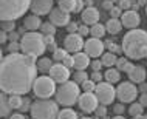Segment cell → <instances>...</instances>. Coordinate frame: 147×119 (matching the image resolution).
Returning <instances> with one entry per match:
<instances>
[{
    "instance_id": "2",
    "label": "cell",
    "mask_w": 147,
    "mask_h": 119,
    "mask_svg": "<svg viewBox=\"0 0 147 119\" xmlns=\"http://www.w3.org/2000/svg\"><path fill=\"white\" fill-rule=\"evenodd\" d=\"M122 53L130 59H144L147 57V31L144 30H130L122 37Z\"/></svg>"
},
{
    "instance_id": "19",
    "label": "cell",
    "mask_w": 147,
    "mask_h": 119,
    "mask_svg": "<svg viewBox=\"0 0 147 119\" xmlns=\"http://www.w3.org/2000/svg\"><path fill=\"white\" fill-rule=\"evenodd\" d=\"M147 77V71L142 65H135V68L129 73V81L133 84H142Z\"/></svg>"
},
{
    "instance_id": "38",
    "label": "cell",
    "mask_w": 147,
    "mask_h": 119,
    "mask_svg": "<svg viewBox=\"0 0 147 119\" xmlns=\"http://www.w3.org/2000/svg\"><path fill=\"white\" fill-rule=\"evenodd\" d=\"M118 6L121 8L122 11H129L132 8V0H119Z\"/></svg>"
},
{
    "instance_id": "17",
    "label": "cell",
    "mask_w": 147,
    "mask_h": 119,
    "mask_svg": "<svg viewBox=\"0 0 147 119\" xmlns=\"http://www.w3.org/2000/svg\"><path fill=\"white\" fill-rule=\"evenodd\" d=\"M99 17H101V14H99L98 8L94 6L85 8L81 13V20L84 22V25H90V26L96 25V23H99Z\"/></svg>"
},
{
    "instance_id": "55",
    "label": "cell",
    "mask_w": 147,
    "mask_h": 119,
    "mask_svg": "<svg viewBox=\"0 0 147 119\" xmlns=\"http://www.w3.org/2000/svg\"><path fill=\"white\" fill-rule=\"evenodd\" d=\"M17 33H9V42H17Z\"/></svg>"
},
{
    "instance_id": "3",
    "label": "cell",
    "mask_w": 147,
    "mask_h": 119,
    "mask_svg": "<svg viewBox=\"0 0 147 119\" xmlns=\"http://www.w3.org/2000/svg\"><path fill=\"white\" fill-rule=\"evenodd\" d=\"M33 0H0V19L2 22H14L23 17V14L31 9Z\"/></svg>"
},
{
    "instance_id": "27",
    "label": "cell",
    "mask_w": 147,
    "mask_h": 119,
    "mask_svg": "<svg viewBox=\"0 0 147 119\" xmlns=\"http://www.w3.org/2000/svg\"><path fill=\"white\" fill-rule=\"evenodd\" d=\"M76 0H57V5L59 8H62L63 11L67 13H76Z\"/></svg>"
},
{
    "instance_id": "8",
    "label": "cell",
    "mask_w": 147,
    "mask_h": 119,
    "mask_svg": "<svg viewBox=\"0 0 147 119\" xmlns=\"http://www.w3.org/2000/svg\"><path fill=\"white\" fill-rule=\"evenodd\" d=\"M140 96V90L136 88V85L133 82H121L116 87V97L119 99V102L122 104H132L136 101V97Z\"/></svg>"
},
{
    "instance_id": "29",
    "label": "cell",
    "mask_w": 147,
    "mask_h": 119,
    "mask_svg": "<svg viewBox=\"0 0 147 119\" xmlns=\"http://www.w3.org/2000/svg\"><path fill=\"white\" fill-rule=\"evenodd\" d=\"M57 119H79V116H78V113L74 112V110H71V108H63V110H61V112H59Z\"/></svg>"
},
{
    "instance_id": "28",
    "label": "cell",
    "mask_w": 147,
    "mask_h": 119,
    "mask_svg": "<svg viewBox=\"0 0 147 119\" xmlns=\"http://www.w3.org/2000/svg\"><path fill=\"white\" fill-rule=\"evenodd\" d=\"M144 113V107H142L140 102H132L130 104V107H129V114L132 118H136V116H141V114Z\"/></svg>"
},
{
    "instance_id": "47",
    "label": "cell",
    "mask_w": 147,
    "mask_h": 119,
    "mask_svg": "<svg viewBox=\"0 0 147 119\" xmlns=\"http://www.w3.org/2000/svg\"><path fill=\"white\" fill-rule=\"evenodd\" d=\"M102 8H104L105 11H112L115 8V3L112 0H104V2H102Z\"/></svg>"
},
{
    "instance_id": "21",
    "label": "cell",
    "mask_w": 147,
    "mask_h": 119,
    "mask_svg": "<svg viewBox=\"0 0 147 119\" xmlns=\"http://www.w3.org/2000/svg\"><path fill=\"white\" fill-rule=\"evenodd\" d=\"M104 79L105 82H109V84H116V82L121 81V71H119L116 67H112V68H109L104 73Z\"/></svg>"
},
{
    "instance_id": "52",
    "label": "cell",
    "mask_w": 147,
    "mask_h": 119,
    "mask_svg": "<svg viewBox=\"0 0 147 119\" xmlns=\"http://www.w3.org/2000/svg\"><path fill=\"white\" fill-rule=\"evenodd\" d=\"M8 39H9V36H8V33H6V31H2V33H0V40H2L3 45L6 43Z\"/></svg>"
},
{
    "instance_id": "41",
    "label": "cell",
    "mask_w": 147,
    "mask_h": 119,
    "mask_svg": "<svg viewBox=\"0 0 147 119\" xmlns=\"http://www.w3.org/2000/svg\"><path fill=\"white\" fill-rule=\"evenodd\" d=\"M62 63H63L65 67H68V68H74V56H73V54H68Z\"/></svg>"
},
{
    "instance_id": "31",
    "label": "cell",
    "mask_w": 147,
    "mask_h": 119,
    "mask_svg": "<svg viewBox=\"0 0 147 119\" xmlns=\"http://www.w3.org/2000/svg\"><path fill=\"white\" fill-rule=\"evenodd\" d=\"M67 56H68V51H67L65 48H57L53 53V59L56 61V63H62L63 61H65Z\"/></svg>"
},
{
    "instance_id": "36",
    "label": "cell",
    "mask_w": 147,
    "mask_h": 119,
    "mask_svg": "<svg viewBox=\"0 0 147 119\" xmlns=\"http://www.w3.org/2000/svg\"><path fill=\"white\" fill-rule=\"evenodd\" d=\"M14 28H16V23H14V22H2V31L13 33Z\"/></svg>"
},
{
    "instance_id": "9",
    "label": "cell",
    "mask_w": 147,
    "mask_h": 119,
    "mask_svg": "<svg viewBox=\"0 0 147 119\" xmlns=\"http://www.w3.org/2000/svg\"><path fill=\"white\" fill-rule=\"evenodd\" d=\"M94 94H96L99 104L110 105L116 99V88L109 82H99L96 85V90H94Z\"/></svg>"
},
{
    "instance_id": "22",
    "label": "cell",
    "mask_w": 147,
    "mask_h": 119,
    "mask_svg": "<svg viewBox=\"0 0 147 119\" xmlns=\"http://www.w3.org/2000/svg\"><path fill=\"white\" fill-rule=\"evenodd\" d=\"M105 30H107V33H110V34H118L119 31L122 30L121 19H112L110 17L105 23Z\"/></svg>"
},
{
    "instance_id": "45",
    "label": "cell",
    "mask_w": 147,
    "mask_h": 119,
    "mask_svg": "<svg viewBox=\"0 0 147 119\" xmlns=\"http://www.w3.org/2000/svg\"><path fill=\"white\" fill-rule=\"evenodd\" d=\"M110 15H112V19H119V15H122V9L119 6H115L112 11H110Z\"/></svg>"
},
{
    "instance_id": "32",
    "label": "cell",
    "mask_w": 147,
    "mask_h": 119,
    "mask_svg": "<svg viewBox=\"0 0 147 119\" xmlns=\"http://www.w3.org/2000/svg\"><path fill=\"white\" fill-rule=\"evenodd\" d=\"M22 104H23L22 96H19V94H11V96H9V105H11V108L20 110Z\"/></svg>"
},
{
    "instance_id": "11",
    "label": "cell",
    "mask_w": 147,
    "mask_h": 119,
    "mask_svg": "<svg viewBox=\"0 0 147 119\" xmlns=\"http://www.w3.org/2000/svg\"><path fill=\"white\" fill-rule=\"evenodd\" d=\"M78 104H79V108L84 113H94L99 107V101L94 93H82Z\"/></svg>"
},
{
    "instance_id": "24",
    "label": "cell",
    "mask_w": 147,
    "mask_h": 119,
    "mask_svg": "<svg viewBox=\"0 0 147 119\" xmlns=\"http://www.w3.org/2000/svg\"><path fill=\"white\" fill-rule=\"evenodd\" d=\"M101 62H102V65H104V67H107V68H112V67L116 65L118 57H116V54H115V53L107 51V53H104L101 56Z\"/></svg>"
},
{
    "instance_id": "59",
    "label": "cell",
    "mask_w": 147,
    "mask_h": 119,
    "mask_svg": "<svg viewBox=\"0 0 147 119\" xmlns=\"http://www.w3.org/2000/svg\"><path fill=\"white\" fill-rule=\"evenodd\" d=\"M82 119H93V118H88V116H85V118H82Z\"/></svg>"
},
{
    "instance_id": "30",
    "label": "cell",
    "mask_w": 147,
    "mask_h": 119,
    "mask_svg": "<svg viewBox=\"0 0 147 119\" xmlns=\"http://www.w3.org/2000/svg\"><path fill=\"white\" fill-rule=\"evenodd\" d=\"M56 28L57 26H54L51 22H45V23H42L40 31H42L43 36H54L56 34Z\"/></svg>"
},
{
    "instance_id": "60",
    "label": "cell",
    "mask_w": 147,
    "mask_h": 119,
    "mask_svg": "<svg viewBox=\"0 0 147 119\" xmlns=\"http://www.w3.org/2000/svg\"><path fill=\"white\" fill-rule=\"evenodd\" d=\"M102 119H110V118H107V116H104V118H102Z\"/></svg>"
},
{
    "instance_id": "10",
    "label": "cell",
    "mask_w": 147,
    "mask_h": 119,
    "mask_svg": "<svg viewBox=\"0 0 147 119\" xmlns=\"http://www.w3.org/2000/svg\"><path fill=\"white\" fill-rule=\"evenodd\" d=\"M84 46H85L84 39H82V36L78 34V33L68 34V36L65 37V40H63V48L68 51V53H71V54L81 53Z\"/></svg>"
},
{
    "instance_id": "26",
    "label": "cell",
    "mask_w": 147,
    "mask_h": 119,
    "mask_svg": "<svg viewBox=\"0 0 147 119\" xmlns=\"http://www.w3.org/2000/svg\"><path fill=\"white\" fill-rule=\"evenodd\" d=\"M0 102H2L0 114H2L3 118H6L8 114H9V112L13 110V108H11V105H9V97L6 96V93H2V94H0Z\"/></svg>"
},
{
    "instance_id": "39",
    "label": "cell",
    "mask_w": 147,
    "mask_h": 119,
    "mask_svg": "<svg viewBox=\"0 0 147 119\" xmlns=\"http://www.w3.org/2000/svg\"><path fill=\"white\" fill-rule=\"evenodd\" d=\"M113 112H115V114H116V116H119V114H124V112H125L124 104H122V102L115 104V105H113Z\"/></svg>"
},
{
    "instance_id": "14",
    "label": "cell",
    "mask_w": 147,
    "mask_h": 119,
    "mask_svg": "<svg viewBox=\"0 0 147 119\" xmlns=\"http://www.w3.org/2000/svg\"><path fill=\"white\" fill-rule=\"evenodd\" d=\"M48 22H51L54 26H68V23L71 22L70 13L63 11L62 8H54L48 15Z\"/></svg>"
},
{
    "instance_id": "20",
    "label": "cell",
    "mask_w": 147,
    "mask_h": 119,
    "mask_svg": "<svg viewBox=\"0 0 147 119\" xmlns=\"http://www.w3.org/2000/svg\"><path fill=\"white\" fill-rule=\"evenodd\" d=\"M23 25H25V30H28V31H37V30H40V26H42V20H40L39 15L31 14V15H26L25 17Z\"/></svg>"
},
{
    "instance_id": "56",
    "label": "cell",
    "mask_w": 147,
    "mask_h": 119,
    "mask_svg": "<svg viewBox=\"0 0 147 119\" xmlns=\"http://www.w3.org/2000/svg\"><path fill=\"white\" fill-rule=\"evenodd\" d=\"M141 91H142V93H147V85L144 84V82L141 84Z\"/></svg>"
},
{
    "instance_id": "54",
    "label": "cell",
    "mask_w": 147,
    "mask_h": 119,
    "mask_svg": "<svg viewBox=\"0 0 147 119\" xmlns=\"http://www.w3.org/2000/svg\"><path fill=\"white\" fill-rule=\"evenodd\" d=\"M9 119H26V118H25L23 113H14V114H11Z\"/></svg>"
},
{
    "instance_id": "34",
    "label": "cell",
    "mask_w": 147,
    "mask_h": 119,
    "mask_svg": "<svg viewBox=\"0 0 147 119\" xmlns=\"http://www.w3.org/2000/svg\"><path fill=\"white\" fill-rule=\"evenodd\" d=\"M96 82H93L91 79H88V81H85L84 84H81V88L84 93H94V90H96Z\"/></svg>"
},
{
    "instance_id": "18",
    "label": "cell",
    "mask_w": 147,
    "mask_h": 119,
    "mask_svg": "<svg viewBox=\"0 0 147 119\" xmlns=\"http://www.w3.org/2000/svg\"><path fill=\"white\" fill-rule=\"evenodd\" d=\"M73 56H74V70L76 71H82V70H85L90 67L91 57L85 53V51L76 53V54H73Z\"/></svg>"
},
{
    "instance_id": "53",
    "label": "cell",
    "mask_w": 147,
    "mask_h": 119,
    "mask_svg": "<svg viewBox=\"0 0 147 119\" xmlns=\"http://www.w3.org/2000/svg\"><path fill=\"white\" fill-rule=\"evenodd\" d=\"M105 46L109 48L110 53H115V51H116V45H115L113 42H107V43H105Z\"/></svg>"
},
{
    "instance_id": "25",
    "label": "cell",
    "mask_w": 147,
    "mask_h": 119,
    "mask_svg": "<svg viewBox=\"0 0 147 119\" xmlns=\"http://www.w3.org/2000/svg\"><path fill=\"white\" fill-rule=\"evenodd\" d=\"M107 30H105V25L102 23H96V25L90 26V36L91 37H96V39H102L105 36Z\"/></svg>"
},
{
    "instance_id": "58",
    "label": "cell",
    "mask_w": 147,
    "mask_h": 119,
    "mask_svg": "<svg viewBox=\"0 0 147 119\" xmlns=\"http://www.w3.org/2000/svg\"><path fill=\"white\" fill-rule=\"evenodd\" d=\"M112 2H113V3H119V0H112Z\"/></svg>"
},
{
    "instance_id": "46",
    "label": "cell",
    "mask_w": 147,
    "mask_h": 119,
    "mask_svg": "<svg viewBox=\"0 0 147 119\" xmlns=\"http://www.w3.org/2000/svg\"><path fill=\"white\" fill-rule=\"evenodd\" d=\"M31 104H33V102H30V99L23 97V104H22V107H20V112L25 113L26 110H31Z\"/></svg>"
},
{
    "instance_id": "15",
    "label": "cell",
    "mask_w": 147,
    "mask_h": 119,
    "mask_svg": "<svg viewBox=\"0 0 147 119\" xmlns=\"http://www.w3.org/2000/svg\"><path fill=\"white\" fill-rule=\"evenodd\" d=\"M54 0H33L31 2V11L36 15H50V13L54 9Z\"/></svg>"
},
{
    "instance_id": "44",
    "label": "cell",
    "mask_w": 147,
    "mask_h": 119,
    "mask_svg": "<svg viewBox=\"0 0 147 119\" xmlns=\"http://www.w3.org/2000/svg\"><path fill=\"white\" fill-rule=\"evenodd\" d=\"M78 34H81L82 37H84V36H88V34H90V28H88V25H84V23H82V25H79Z\"/></svg>"
},
{
    "instance_id": "4",
    "label": "cell",
    "mask_w": 147,
    "mask_h": 119,
    "mask_svg": "<svg viewBox=\"0 0 147 119\" xmlns=\"http://www.w3.org/2000/svg\"><path fill=\"white\" fill-rule=\"evenodd\" d=\"M20 46L22 53L31 57H39L45 53L47 43H45V36L37 31H28L22 34L20 37Z\"/></svg>"
},
{
    "instance_id": "37",
    "label": "cell",
    "mask_w": 147,
    "mask_h": 119,
    "mask_svg": "<svg viewBox=\"0 0 147 119\" xmlns=\"http://www.w3.org/2000/svg\"><path fill=\"white\" fill-rule=\"evenodd\" d=\"M90 79L93 82H96V84H99V82H102V79H104V74H102L101 71H93L91 76H90Z\"/></svg>"
},
{
    "instance_id": "61",
    "label": "cell",
    "mask_w": 147,
    "mask_h": 119,
    "mask_svg": "<svg viewBox=\"0 0 147 119\" xmlns=\"http://www.w3.org/2000/svg\"><path fill=\"white\" fill-rule=\"evenodd\" d=\"M146 14H147V5H146Z\"/></svg>"
},
{
    "instance_id": "42",
    "label": "cell",
    "mask_w": 147,
    "mask_h": 119,
    "mask_svg": "<svg viewBox=\"0 0 147 119\" xmlns=\"http://www.w3.org/2000/svg\"><path fill=\"white\" fill-rule=\"evenodd\" d=\"M102 62L101 61H98V59H94V61H91V63H90V68L93 70V71H101V68H102Z\"/></svg>"
},
{
    "instance_id": "43",
    "label": "cell",
    "mask_w": 147,
    "mask_h": 119,
    "mask_svg": "<svg viewBox=\"0 0 147 119\" xmlns=\"http://www.w3.org/2000/svg\"><path fill=\"white\" fill-rule=\"evenodd\" d=\"M94 113H96L98 118H104V116H107V107L101 104V105H99L98 108H96V112H94Z\"/></svg>"
},
{
    "instance_id": "50",
    "label": "cell",
    "mask_w": 147,
    "mask_h": 119,
    "mask_svg": "<svg viewBox=\"0 0 147 119\" xmlns=\"http://www.w3.org/2000/svg\"><path fill=\"white\" fill-rule=\"evenodd\" d=\"M76 13H82V11H84V0H76Z\"/></svg>"
},
{
    "instance_id": "1",
    "label": "cell",
    "mask_w": 147,
    "mask_h": 119,
    "mask_svg": "<svg viewBox=\"0 0 147 119\" xmlns=\"http://www.w3.org/2000/svg\"><path fill=\"white\" fill-rule=\"evenodd\" d=\"M36 57L23 53H14L2 57L0 65V88L6 94H26L33 90L37 79Z\"/></svg>"
},
{
    "instance_id": "51",
    "label": "cell",
    "mask_w": 147,
    "mask_h": 119,
    "mask_svg": "<svg viewBox=\"0 0 147 119\" xmlns=\"http://www.w3.org/2000/svg\"><path fill=\"white\" fill-rule=\"evenodd\" d=\"M45 43H47V48L50 45H54V36H45Z\"/></svg>"
},
{
    "instance_id": "5",
    "label": "cell",
    "mask_w": 147,
    "mask_h": 119,
    "mask_svg": "<svg viewBox=\"0 0 147 119\" xmlns=\"http://www.w3.org/2000/svg\"><path fill=\"white\" fill-rule=\"evenodd\" d=\"M81 90L82 88L74 81L63 82V84H61L57 87V91H56V94H54L56 102L63 105V107L74 105L79 101V97H81Z\"/></svg>"
},
{
    "instance_id": "40",
    "label": "cell",
    "mask_w": 147,
    "mask_h": 119,
    "mask_svg": "<svg viewBox=\"0 0 147 119\" xmlns=\"http://www.w3.org/2000/svg\"><path fill=\"white\" fill-rule=\"evenodd\" d=\"M127 63H129V61H127L125 57H118V62H116V65H115V67H116L119 71H124Z\"/></svg>"
},
{
    "instance_id": "6",
    "label": "cell",
    "mask_w": 147,
    "mask_h": 119,
    "mask_svg": "<svg viewBox=\"0 0 147 119\" xmlns=\"http://www.w3.org/2000/svg\"><path fill=\"white\" fill-rule=\"evenodd\" d=\"M31 118L33 119H57L59 107L56 101L51 99H37L31 104Z\"/></svg>"
},
{
    "instance_id": "16",
    "label": "cell",
    "mask_w": 147,
    "mask_h": 119,
    "mask_svg": "<svg viewBox=\"0 0 147 119\" xmlns=\"http://www.w3.org/2000/svg\"><path fill=\"white\" fill-rule=\"evenodd\" d=\"M121 22H122V26H124V28L136 30L141 23V17H140V14H138L136 9H129V11H124V13H122Z\"/></svg>"
},
{
    "instance_id": "57",
    "label": "cell",
    "mask_w": 147,
    "mask_h": 119,
    "mask_svg": "<svg viewBox=\"0 0 147 119\" xmlns=\"http://www.w3.org/2000/svg\"><path fill=\"white\" fill-rule=\"evenodd\" d=\"M112 119H125V118H124V114H119V116L115 114V118H112Z\"/></svg>"
},
{
    "instance_id": "12",
    "label": "cell",
    "mask_w": 147,
    "mask_h": 119,
    "mask_svg": "<svg viewBox=\"0 0 147 119\" xmlns=\"http://www.w3.org/2000/svg\"><path fill=\"white\" fill-rule=\"evenodd\" d=\"M104 50H105V43L101 40V39H96V37H91L88 40H85V46H84V51L88 54L90 57L93 59H98L104 54Z\"/></svg>"
},
{
    "instance_id": "13",
    "label": "cell",
    "mask_w": 147,
    "mask_h": 119,
    "mask_svg": "<svg viewBox=\"0 0 147 119\" xmlns=\"http://www.w3.org/2000/svg\"><path fill=\"white\" fill-rule=\"evenodd\" d=\"M70 76H71V71H70L68 67H65L63 63H54L53 68L50 71V77L59 85L63 84V82H68Z\"/></svg>"
},
{
    "instance_id": "23",
    "label": "cell",
    "mask_w": 147,
    "mask_h": 119,
    "mask_svg": "<svg viewBox=\"0 0 147 119\" xmlns=\"http://www.w3.org/2000/svg\"><path fill=\"white\" fill-rule=\"evenodd\" d=\"M53 61H51L50 57H40L37 61V68H39V71L40 73H43V74H50V71H51V68H53Z\"/></svg>"
},
{
    "instance_id": "7",
    "label": "cell",
    "mask_w": 147,
    "mask_h": 119,
    "mask_svg": "<svg viewBox=\"0 0 147 119\" xmlns=\"http://www.w3.org/2000/svg\"><path fill=\"white\" fill-rule=\"evenodd\" d=\"M33 91L37 99H51V96L56 94L57 87H56V82L48 74H43V76H39L36 79Z\"/></svg>"
},
{
    "instance_id": "49",
    "label": "cell",
    "mask_w": 147,
    "mask_h": 119,
    "mask_svg": "<svg viewBox=\"0 0 147 119\" xmlns=\"http://www.w3.org/2000/svg\"><path fill=\"white\" fill-rule=\"evenodd\" d=\"M138 102H140V104H141V105L146 108V107H147V93H142V94H140V101H138Z\"/></svg>"
},
{
    "instance_id": "35",
    "label": "cell",
    "mask_w": 147,
    "mask_h": 119,
    "mask_svg": "<svg viewBox=\"0 0 147 119\" xmlns=\"http://www.w3.org/2000/svg\"><path fill=\"white\" fill-rule=\"evenodd\" d=\"M8 53L9 54H14V53H22V46H20V42H9L8 43Z\"/></svg>"
},
{
    "instance_id": "48",
    "label": "cell",
    "mask_w": 147,
    "mask_h": 119,
    "mask_svg": "<svg viewBox=\"0 0 147 119\" xmlns=\"http://www.w3.org/2000/svg\"><path fill=\"white\" fill-rule=\"evenodd\" d=\"M67 30H68V33H70V34H73V33H78V30H79V25H76L74 22H70V23H68V26H67Z\"/></svg>"
},
{
    "instance_id": "33",
    "label": "cell",
    "mask_w": 147,
    "mask_h": 119,
    "mask_svg": "<svg viewBox=\"0 0 147 119\" xmlns=\"http://www.w3.org/2000/svg\"><path fill=\"white\" fill-rule=\"evenodd\" d=\"M88 74H87V71L85 70H82V71H76V73L73 74V81L76 82V84H84L85 81H88Z\"/></svg>"
}]
</instances>
